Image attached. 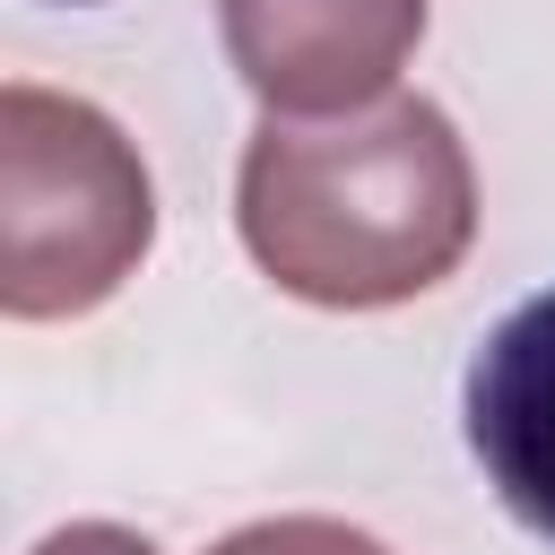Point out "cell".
<instances>
[{
    "instance_id": "cell-4",
    "label": "cell",
    "mask_w": 555,
    "mask_h": 555,
    "mask_svg": "<svg viewBox=\"0 0 555 555\" xmlns=\"http://www.w3.org/2000/svg\"><path fill=\"white\" fill-rule=\"evenodd\" d=\"M468 451L503 512L555 546V286L494 321L468 364Z\"/></svg>"
},
{
    "instance_id": "cell-2",
    "label": "cell",
    "mask_w": 555,
    "mask_h": 555,
    "mask_svg": "<svg viewBox=\"0 0 555 555\" xmlns=\"http://www.w3.org/2000/svg\"><path fill=\"white\" fill-rule=\"evenodd\" d=\"M156 243V182L113 113L52 87H0V312L78 321L113 304Z\"/></svg>"
},
{
    "instance_id": "cell-5",
    "label": "cell",
    "mask_w": 555,
    "mask_h": 555,
    "mask_svg": "<svg viewBox=\"0 0 555 555\" xmlns=\"http://www.w3.org/2000/svg\"><path fill=\"white\" fill-rule=\"evenodd\" d=\"M208 555H390L373 529H347L330 512H278V520H251L234 538H217Z\"/></svg>"
},
{
    "instance_id": "cell-1",
    "label": "cell",
    "mask_w": 555,
    "mask_h": 555,
    "mask_svg": "<svg viewBox=\"0 0 555 555\" xmlns=\"http://www.w3.org/2000/svg\"><path fill=\"white\" fill-rule=\"evenodd\" d=\"M260 278L321 312H390L477 243V173L442 104L382 95L338 121H260L234 182Z\"/></svg>"
},
{
    "instance_id": "cell-6",
    "label": "cell",
    "mask_w": 555,
    "mask_h": 555,
    "mask_svg": "<svg viewBox=\"0 0 555 555\" xmlns=\"http://www.w3.org/2000/svg\"><path fill=\"white\" fill-rule=\"evenodd\" d=\"M35 555H156L139 529H121V520H69V529H52Z\"/></svg>"
},
{
    "instance_id": "cell-3",
    "label": "cell",
    "mask_w": 555,
    "mask_h": 555,
    "mask_svg": "<svg viewBox=\"0 0 555 555\" xmlns=\"http://www.w3.org/2000/svg\"><path fill=\"white\" fill-rule=\"evenodd\" d=\"M217 26L269 121H304L382 104L425 35V0H217Z\"/></svg>"
}]
</instances>
